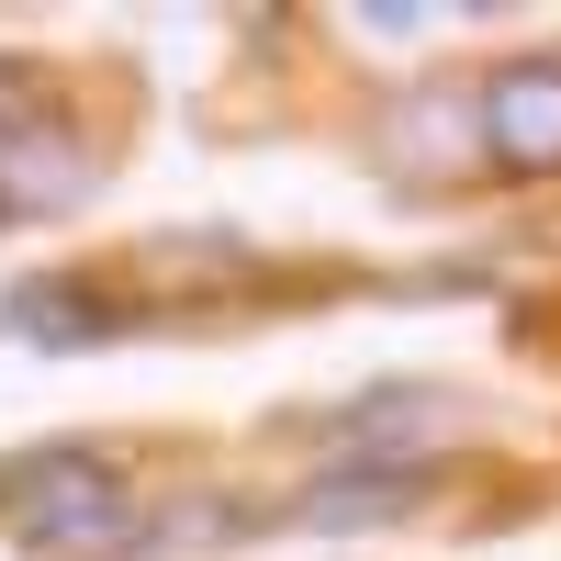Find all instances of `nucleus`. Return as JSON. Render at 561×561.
Masks as SVG:
<instances>
[{
    "label": "nucleus",
    "instance_id": "4",
    "mask_svg": "<svg viewBox=\"0 0 561 561\" xmlns=\"http://www.w3.org/2000/svg\"><path fill=\"white\" fill-rule=\"evenodd\" d=\"M57 203H79V158L45 135H12L0 147V214H57Z\"/></svg>",
    "mask_w": 561,
    "mask_h": 561
},
{
    "label": "nucleus",
    "instance_id": "3",
    "mask_svg": "<svg viewBox=\"0 0 561 561\" xmlns=\"http://www.w3.org/2000/svg\"><path fill=\"white\" fill-rule=\"evenodd\" d=\"M404 505H415V472H404V460H348V483H314L304 517H314V528H359V517H404Z\"/></svg>",
    "mask_w": 561,
    "mask_h": 561
},
{
    "label": "nucleus",
    "instance_id": "1",
    "mask_svg": "<svg viewBox=\"0 0 561 561\" xmlns=\"http://www.w3.org/2000/svg\"><path fill=\"white\" fill-rule=\"evenodd\" d=\"M0 517H12V539L45 550V561H113V550L147 539V505L124 494V472L102 449H34V460H12V472H0Z\"/></svg>",
    "mask_w": 561,
    "mask_h": 561
},
{
    "label": "nucleus",
    "instance_id": "5",
    "mask_svg": "<svg viewBox=\"0 0 561 561\" xmlns=\"http://www.w3.org/2000/svg\"><path fill=\"white\" fill-rule=\"evenodd\" d=\"M12 325H23V337H102L113 314H102V304H79V293H23Z\"/></svg>",
    "mask_w": 561,
    "mask_h": 561
},
{
    "label": "nucleus",
    "instance_id": "2",
    "mask_svg": "<svg viewBox=\"0 0 561 561\" xmlns=\"http://www.w3.org/2000/svg\"><path fill=\"white\" fill-rule=\"evenodd\" d=\"M472 135H483L494 169L550 180L561 169V57H505L483 79V102H472Z\"/></svg>",
    "mask_w": 561,
    "mask_h": 561
}]
</instances>
